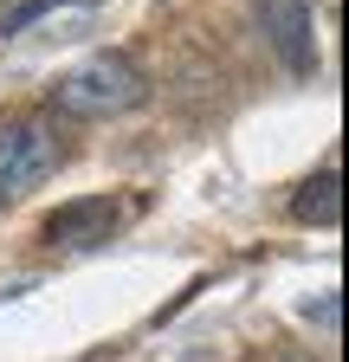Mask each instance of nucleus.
Here are the masks:
<instances>
[{
    "label": "nucleus",
    "mask_w": 349,
    "mask_h": 362,
    "mask_svg": "<svg viewBox=\"0 0 349 362\" xmlns=\"http://www.w3.org/2000/svg\"><path fill=\"white\" fill-rule=\"evenodd\" d=\"M149 98V78L136 71V59H123V52H91V59H78L59 84H52V104L78 123H110L123 110H136Z\"/></svg>",
    "instance_id": "nucleus-1"
},
{
    "label": "nucleus",
    "mask_w": 349,
    "mask_h": 362,
    "mask_svg": "<svg viewBox=\"0 0 349 362\" xmlns=\"http://www.w3.org/2000/svg\"><path fill=\"white\" fill-rule=\"evenodd\" d=\"M59 136H52V123H20L13 136H7V156H0V201H20V194H32L39 181H52L59 175Z\"/></svg>",
    "instance_id": "nucleus-2"
},
{
    "label": "nucleus",
    "mask_w": 349,
    "mask_h": 362,
    "mask_svg": "<svg viewBox=\"0 0 349 362\" xmlns=\"http://www.w3.org/2000/svg\"><path fill=\"white\" fill-rule=\"evenodd\" d=\"M252 13H259V33H266V45L278 52L285 71H311L317 65V20L304 0H252Z\"/></svg>",
    "instance_id": "nucleus-3"
},
{
    "label": "nucleus",
    "mask_w": 349,
    "mask_h": 362,
    "mask_svg": "<svg viewBox=\"0 0 349 362\" xmlns=\"http://www.w3.org/2000/svg\"><path fill=\"white\" fill-rule=\"evenodd\" d=\"M117 220H123V207L110 201V194H84V201H65L59 214H46V240L52 246H104L110 233H117Z\"/></svg>",
    "instance_id": "nucleus-4"
},
{
    "label": "nucleus",
    "mask_w": 349,
    "mask_h": 362,
    "mask_svg": "<svg viewBox=\"0 0 349 362\" xmlns=\"http://www.w3.org/2000/svg\"><path fill=\"white\" fill-rule=\"evenodd\" d=\"M291 214H297L304 226H336V220H343V175H336V168L311 175V181L291 194Z\"/></svg>",
    "instance_id": "nucleus-5"
},
{
    "label": "nucleus",
    "mask_w": 349,
    "mask_h": 362,
    "mask_svg": "<svg viewBox=\"0 0 349 362\" xmlns=\"http://www.w3.org/2000/svg\"><path fill=\"white\" fill-rule=\"evenodd\" d=\"M46 0H0V33H13V26H26Z\"/></svg>",
    "instance_id": "nucleus-6"
},
{
    "label": "nucleus",
    "mask_w": 349,
    "mask_h": 362,
    "mask_svg": "<svg viewBox=\"0 0 349 362\" xmlns=\"http://www.w3.org/2000/svg\"><path fill=\"white\" fill-rule=\"evenodd\" d=\"M285 362H317V356H285Z\"/></svg>",
    "instance_id": "nucleus-7"
}]
</instances>
